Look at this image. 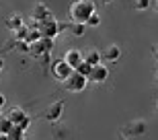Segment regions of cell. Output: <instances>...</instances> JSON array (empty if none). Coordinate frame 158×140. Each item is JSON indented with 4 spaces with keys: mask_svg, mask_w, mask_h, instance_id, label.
Returning a JSON list of instances; mask_svg holds the SVG:
<instances>
[{
    "mask_svg": "<svg viewBox=\"0 0 158 140\" xmlns=\"http://www.w3.org/2000/svg\"><path fill=\"white\" fill-rule=\"evenodd\" d=\"M97 11L94 0H72L70 2V21L72 23H86V19Z\"/></svg>",
    "mask_w": 158,
    "mask_h": 140,
    "instance_id": "obj_1",
    "label": "cell"
},
{
    "mask_svg": "<svg viewBox=\"0 0 158 140\" xmlns=\"http://www.w3.org/2000/svg\"><path fill=\"white\" fill-rule=\"evenodd\" d=\"M62 85H64V89L68 91V93H80V91H84V89H86L88 78H86V76H82V74H78L76 70H72L70 76H68Z\"/></svg>",
    "mask_w": 158,
    "mask_h": 140,
    "instance_id": "obj_2",
    "label": "cell"
},
{
    "mask_svg": "<svg viewBox=\"0 0 158 140\" xmlns=\"http://www.w3.org/2000/svg\"><path fill=\"white\" fill-rule=\"evenodd\" d=\"M49 72H52V76L56 78L58 82H64L68 76H70V72H72V68L68 64H66L64 60L60 58V60H53L52 64H49Z\"/></svg>",
    "mask_w": 158,
    "mask_h": 140,
    "instance_id": "obj_3",
    "label": "cell"
},
{
    "mask_svg": "<svg viewBox=\"0 0 158 140\" xmlns=\"http://www.w3.org/2000/svg\"><path fill=\"white\" fill-rule=\"evenodd\" d=\"M64 107H66V101L60 99V101H56V103L49 105V107H47L41 116H43V120L56 124V122H60V120H62V116H64Z\"/></svg>",
    "mask_w": 158,
    "mask_h": 140,
    "instance_id": "obj_4",
    "label": "cell"
},
{
    "mask_svg": "<svg viewBox=\"0 0 158 140\" xmlns=\"http://www.w3.org/2000/svg\"><path fill=\"white\" fill-rule=\"evenodd\" d=\"M37 31H39L41 37H49V39H53V37L60 33V29H58V21H56L53 17H47L45 21L37 23Z\"/></svg>",
    "mask_w": 158,
    "mask_h": 140,
    "instance_id": "obj_5",
    "label": "cell"
},
{
    "mask_svg": "<svg viewBox=\"0 0 158 140\" xmlns=\"http://www.w3.org/2000/svg\"><path fill=\"white\" fill-rule=\"evenodd\" d=\"M148 128L146 120H131L129 124L123 126V136H142Z\"/></svg>",
    "mask_w": 158,
    "mask_h": 140,
    "instance_id": "obj_6",
    "label": "cell"
},
{
    "mask_svg": "<svg viewBox=\"0 0 158 140\" xmlns=\"http://www.w3.org/2000/svg\"><path fill=\"white\" fill-rule=\"evenodd\" d=\"M109 78V68H107L103 62L97 66H93V70H90V74H88V81L90 82H97V85H103V82Z\"/></svg>",
    "mask_w": 158,
    "mask_h": 140,
    "instance_id": "obj_7",
    "label": "cell"
},
{
    "mask_svg": "<svg viewBox=\"0 0 158 140\" xmlns=\"http://www.w3.org/2000/svg\"><path fill=\"white\" fill-rule=\"evenodd\" d=\"M62 60H64V62L70 66L72 70H74V68H76V66L82 62V52L78 50V47H70V50L64 54V58H62Z\"/></svg>",
    "mask_w": 158,
    "mask_h": 140,
    "instance_id": "obj_8",
    "label": "cell"
},
{
    "mask_svg": "<svg viewBox=\"0 0 158 140\" xmlns=\"http://www.w3.org/2000/svg\"><path fill=\"white\" fill-rule=\"evenodd\" d=\"M31 17H33V21H35V23H41V21H45L47 17H52V11L47 8V4H43V2H37V4L33 6Z\"/></svg>",
    "mask_w": 158,
    "mask_h": 140,
    "instance_id": "obj_9",
    "label": "cell"
},
{
    "mask_svg": "<svg viewBox=\"0 0 158 140\" xmlns=\"http://www.w3.org/2000/svg\"><path fill=\"white\" fill-rule=\"evenodd\" d=\"M82 60H84V62H88L90 66H97V64H101V62H103V56H101L99 50H94V47H88L86 52L82 54Z\"/></svg>",
    "mask_w": 158,
    "mask_h": 140,
    "instance_id": "obj_10",
    "label": "cell"
},
{
    "mask_svg": "<svg viewBox=\"0 0 158 140\" xmlns=\"http://www.w3.org/2000/svg\"><path fill=\"white\" fill-rule=\"evenodd\" d=\"M4 27L8 31H17L19 27H23V17H21V15H19V12H12L10 17H6V21H4Z\"/></svg>",
    "mask_w": 158,
    "mask_h": 140,
    "instance_id": "obj_11",
    "label": "cell"
},
{
    "mask_svg": "<svg viewBox=\"0 0 158 140\" xmlns=\"http://www.w3.org/2000/svg\"><path fill=\"white\" fill-rule=\"evenodd\" d=\"M101 56H103L107 62H117V60L121 58V47H119L117 43H113V46H109L105 50V54H101Z\"/></svg>",
    "mask_w": 158,
    "mask_h": 140,
    "instance_id": "obj_12",
    "label": "cell"
},
{
    "mask_svg": "<svg viewBox=\"0 0 158 140\" xmlns=\"http://www.w3.org/2000/svg\"><path fill=\"white\" fill-rule=\"evenodd\" d=\"M6 117L12 122V126H19V124H21L25 117H27V113H25L23 107H12V109L8 111V116H6Z\"/></svg>",
    "mask_w": 158,
    "mask_h": 140,
    "instance_id": "obj_13",
    "label": "cell"
},
{
    "mask_svg": "<svg viewBox=\"0 0 158 140\" xmlns=\"http://www.w3.org/2000/svg\"><path fill=\"white\" fill-rule=\"evenodd\" d=\"M86 29H88V27L84 23H70V25H68V31H70L74 37H82V35L86 33Z\"/></svg>",
    "mask_w": 158,
    "mask_h": 140,
    "instance_id": "obj_14",
    "label": "cell"
},
{
    "mask_svg": "<svg viewBox=\"0 0 158 140\" xmlns=\"http://www.w3.org/2000/svg\"><path fill=\"white\" fill-rule=\"evenodd\" d=\"M8 140H27V136H25V132L21 128H19V126H12L10 128V132H8Z\"/></svg>",
    "mask_w": 158,
    "mask_h": 140,
    "instance_id": "obj_15",
    "label": "cell"
},
{
    "mask_svg": "<svg viewBox=\"0 0 158 140\" xmlns=\"http://www.w3.org/2000/svg\"><path fill=\"white\" fill-rule=\"evenodd\" d=\"M74 70H76L78 74H82V76H86V78H88V74H90V70H93V66L88 64V62H84V60H82V62H80V64H78Z\"/></svg>",
    "mask_w": 158,
    "mask_h": 140,
    "instance_id": "obj_16",
    "label": "cell"
},
{
    "mask_svg": "<svg viewBox=\"0 0 158 140\" xmlns=\"http://www.w3.org/2000/svg\"><path fill=\"white\" fill-rule=\"evenodd\" d=\"M10 128H12V122L6 116H2V117H0V134H8Z\"/></svg>",
    "mask_w": 158,
    "mask_h": 140,
    "instance_id": "obj_17",
    "label": "cell"
},
{
    "mask_svg": "<svg viewBox=\"0 0 158 140\" xmlns=\"http://www.w3.org/2000/svg\"><path fill=\"white\" fill-rule=\"evenodd\" d=\"M84 25H86V27H99V25H101V15L94 11L93 15L86 19V23H84Z\"/></svg>",
    "mask_w": 158,
    "mask_h": 140,
    "instance_id": "obj_18",
    "label": "cell"
},
{
    "mask_svg": "<svg viewBox=\"0 0 158 140\" xmlns=\"http://www.w3.org/2000/svg\"><path fill=\"white\" fill-rule=\"evenodd\" d=\"M39 37H41L39 31H37V29H31V27H29V31H27V35H25V39H23V41H27V43H35Z\"/></svg>",
    "mask_w": 158,
    "mask_h": 140,
    "instance_id": "obj_19",
    "label": "cell"
},
{
    "mask_svg": "<svg viewBox=\"0 0 158 140\" xmlns=\"http://www.w3.org/2000/svg\"><path fill=\"white\" fill-rule=\"evenodd\" d=\"M27 31H29V27H19L17 31H12V33H15V41H23L25 39V35H27Z\"/></svg>",
    "mask_w": 158,
    "mask_h": 140,
    "instance_id": "obj_20",
    "label": "cell"
},
{
    "mask_svg": "<svg viewBox=\"0 0 158 140\" xmlns=\"http://www.w3.org/2000/svg\"><path fill=\"white\" fill-rule=\"evenodd\" d=\"M152 6V0H135V11H148Z\"/></svg>",
    "mask_w": 158,
    "mask_h": 140,
    "instance_id": "obj_21",
    "label": "cell"
},
{
    "mask_svg": "<svg viewBox=\"0 0 158 140\" xmlns=\"http://www.w3.org/2000/svg\"><path fill=\"white\" fill-rule=\"evenodd\" d=\"M15 47H17L19 52H23V54L29 52V43H27V41H15Z\"/></svg>",
    "mask_w": 158,
    "mask_h": 140,
    "instance_id": "obj_22",
    "label": "cell"
},
{
    "mask_svg": "<svg viewBox=\"0 0 158 140\" xmlns=\"http://www.w3.org/2000/svg\"><path fill=\"white\" fill-rule=\"evenodd\" d=\"M29 126H31V116H27V117L23 120V122L19 124V128L23 130V132H27V128H29Z\"/></svg>",
    "mask_w": 158,
    "mask_h": 140,
    "instance_id": "obj_23",
    "label": "cell"
},
{
    "mask_svg": "<svg viewBox=\"0 0 158 140\" xmlns=\"http://www.w3.org/2000/svg\"><path fill=\"white\" fill-rule=\"evenodd\" d=\"M41 62H43V66H49L52 64V52H47V54H43V56H41Z\"/></svg>",
    "mask_w": 158,
    "mask_h": 140,
    "instance_id": "obj_24",
    "label": "cell"
},
{
    "mask_svg": "<svg viewBox=\"0 0 158 140\" xmlns=\"http://www.w3.org/2000/svg\"><path fill=\"white\" fill-rule=\"evenodd\" d=\"M4 105H6V97H4V95H0V109H2Z\"/></svg>",
    "mask_w": 158,
    "mask_h": 140,
    "instance_id": "obj_25",
    "label": "cell"
},
{
    "mask_svg": "<svg viewBox=\"0 0 158 140\" xmlns=\"http://www.w3.org/2000/svg\"><path fill=\"white\" fill-rule=\"evenodd\" d=\"M2 70H4V58L0 56V72H2Z\"/></svg>",
    "mask_w": 158,
    "mask_h": 140,
    "instance_id": "obj_26",
    "label": "cell"
},
{
    "mask_svg": "<svg viewBox=\"0 0 158 140\" xmlns=\"http://www.w3.org/2000/svg\"><path fill=\"white\" fill-rule=\"evenodd\" d=\"M0 140H8V136H6V134H0Z\"/></svg>",
    "mask_w": 158,
    "mask_h": 140,
    "instance_id": "obj_27",
    "label": "cell"
},
{
    "mask_svg": "<svg viewBox=\"0 0 158 140\" xmlns=\"http://www.w3.org/2000/svg\"><path fill=\"white\" fill-rule=\"evenodd\" d=\"M103 2H105V4H111V2H115V0H103Z\"/></svg>",
    "mask_w": 158,
    "mask_h": 140,
    "instance_id": "obj_28",
    "label": "cell"
},
{
    "mask_svg": "<svg viewBox=\"0 0 158 140\" xmlns=\"http://www.w3.org/2000/svg\"><path fill=\"white\" fill-rule=\"evenodd\" d=\"M119 140H127V136H123V134H121V136H119Z\"/></svg>",
    "mask_w": 158,
    "mask_h": 140,
    "instance_id": "obj_29",
    "label": "cell"
},
{
    "mask_svg": "<svg viewBox=\"0 0 158 140\" xmlns=\"http://www.w3.org/2000/svg\"><path fill=\"white\" fill-rule=\"evenodd\" d=\"M0 117H2V109H0Z\"/></svg>",
    "mask_w": 158,
    "mask_h": 140,
    "instance_id": "obj_30",
    "label": "cell"
}]
</instances>
